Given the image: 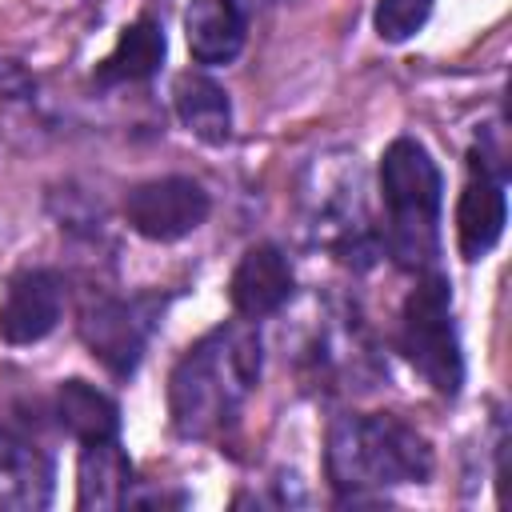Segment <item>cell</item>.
<instances>
[{
	"label": "cell",
	"mask_w": 512,
	"mask_h": 512,
	"mask_svg": "<svg viewBox=\"0 0 512 512\" xmlns=\"http://www.w3.org/2000/svg\"><path fill=\"white\" fill-rule=\"evenodd\" d=\"M504 220H508V200H504V188L492 180V176H472L468 188L460 192V204H456V244H460V256L464 260H480L496 248L500 232H504Z\"/></svg>",
	"instance_id": "8"
},
{
	"label": "cell",
	"mask_w": 512,
	"mask_h": 512,
	"mask_svg": "<svg viewBox=\"0 0 512 512\" xmlns=\"http://www.w3.org/2000/svg\"><path fill=\"white\" fill-rule=\"evenodd\" d=\"M260 376V340L252 328L232 324L204 336L176 364L168 384V408L180 436L216 432L252 392Z\"/></svg>",
	"instance_id": "1"
},
{
	"label": "cell",
	"mask_w": 512,
	"mask_h": 512,
	"mask_svg": "<svg viewBox=\"0 0 512 512\" xmlns=\"http://www.w3.org/2000/svg\"><path fill=\"white\" fill-rule=\"evenodd\" d=\"M432 0H376V32L388 44H400L424 28Z\"/></svg>",
	"instance_id": "16"
},
{
	"label": "cell",
	"mask_w": 512,
	"mask_h": 512,
	"mask_svg": "<svg viewBox=\"0 0 512 512\" xmlns=\"http://www.w3.org/2000/svg\"><path fill=\"white\" fill-rule=\"evenodd\" d=\"M56 416L64 424V432H72L80 444H92V440H112L116 428H120V412L116 404L84 384V380H64L56 388Z\"/></svg>",
	"instance_id": "13"
},
{
	"label": "cell",
	"mask_w": 512,
	"mask_h": 512,
	"mask_svg": "<svg viewBox=\"0 0 512 512\" xmlns=\"http://www.w3.org/2000/svg\"><path fill=\"white\" fill-rule=\"evenodd\" d=\"M164 60V32L156 20H136L120 32L116 48L100 64V80H148Z\"/></svg>",
	"instance_id": "14"
},
{
	"label": "cell",
	"mask_w": 512,
	"mask_h": 512,
	"mask_svg": "<svg viewBox=\"0 0 512 512\" xmlns=\"http://www.w3.org/2000/svg\"><path fill=\"white\" fill-rule=\"evenodd\" d=\"M48 496H52L48 460L32 444L0 432V512H32L44 508Z\"/></svg>",
	"instance_id": "9"
},
{
	"label": "cell",
	"mask_w": 512,
	"mask_h": 512,
	"mask_svg": "<svg viewBox=\"0 0 512 512\" xmlns=\"http://www.w3.org/2000/svg\"><path fill=\"white\" fill-rule=\"evenodd\" d=\"M328 472L340 488L420 484L432 472V452L396 416H344L328 436Z\"/></svg>",
	"instance_id": "2"
},
{
	"label": "cell",
	"mask_w": 512,
	"mask_h": 512,
	"mask_svg": "<svg viewBox=\"0 0 512 512\" xmlns=\"http://www.w3.org/2000/svg\"><path fill=\"white\" fill-rule=\"evenodd\" d=\"M380 196L388 208V248L400 264H420L436 252L440 168L424 144L400 136L380 156Z\"/></svg>",
	"instance_id": "3"
},
{
	"label": "cell",
	"mask_w": 512,
	"mask_h": 512,
	"mask_svg": "<svg viewBox=\"0 0 512 512\" xmlns=\"http://www.w3.org/2000/svg\"><path fill=\"white\" fill-rule=\"evenodd\" d=\"M288 296H292V268H288L284 252L272 244L248 248L232 272V284H228L232 308L248 320H260V316L276 312Z\"/></svg>",
	"instance_id": "7"
},
{
	"label": "cell",
	"mask_w": 512,
	"mask_h": 512,
	"mask_svg": "<svg viewBox=\"0 0 512 512\" xmlns=\"http://www.w3.org/2000/svg\"><path fill=\"white\" fill-rule=\"evenodd\" d=\"M76 480H80V492H76L80 508H120V504H128L132 464L124 456V448L116 444V436L84 444Z\"/></svg>",
	"instance_id": "12"
},
{
	"label": "cell",
	"mask_w": 512,
	"mask_h": 512,
	"mask_svg": "<svg viewBox=\"0 0 512 512\" xmlns=\"http://www.w3.org/2000/svg\"><path fill=\"white\" fill-rule=\"evenodd\" d=\"M228 4H232V8H236V12L244 16V20H248V16H252V12H256V8L264 4V0H228Z\"/></svg>",
	"instance_id": "17"
},
{
	"label": "cell",
	"mask_w": 512,
	"mask_h": 512,
	"mask_svg": "<svg viewBox=\"0 0 512 512\" xmlns=\"http://www.w3.org/2000/svg\"><path fill=\"white\" fill-rule=\"evenodd\" d=\"M400 344H404L408 364L440 396L460 392L464 360H460V340H456V328H452V300H448V280L444 276H424L412 288V296L404 300Z\"/></svg>",
	"instance_id": "4"
},
{
	"label": "cell",
	"mask_w": 512,
	"mask_h": 512,
	"mask_svg": "<svg viewBox=\"0 0 512 512\" xmlns=\"http://www.w3.org/2000/svg\"><path fill=\"white\" fill-rule=\"evenodd\" d=\"M172 100H176V116L180 124L204 140V144H224L232 136V104L224 96V88L216 80H208L204 72H184L176 76V88H172Z\"/></svg>",
	"instance_id": "11"
},
{
	"label": "cell",
	"mask_w": 512,
	"mask_h": 512,
	"mask_svg": "<svg viewBox=\"0 0 512 512\" xmlns=\"http://www.w3.org/2000/svg\"><path fill=\"white\" fill-rule=\"evenodd\" d=\"M208 212H212L208 192L188 176H160V180L136 184L124 196L128 224L144 240H156V244H168V240L196 232L208 220Z\"/></svg>",
	"instance_id": "5"
},
{
	"label": "cell",
	"mask_w": 512,
	"mask_h": 512,
	"mask_svg": "<svg viewBox=\"0 0 512 512\" xmlns=\"http://www.w3.org/2000/svg\"><path fill=\"white\" fill-rule=\"evenodd\" d=\"M60 280L44 268L20 272L8 280L0 300V340L8 344H36L44 340L60 320Z\"/></svg>",
	"instance_id": "6"
},
{
	"label": "cell",
	"mask_w": 512,
	"mask_h": 512,
	"mask_svg": "<svg viewBox=\"0 0 512 512\" xmlns=\"http://www.w3.org/2000/svg\"><path fill=\"white\" fill-rule=\"evenodd\" d=\"M248 20L228 0H192L184 8V36L188 52L200 64H228L244 48Z\"/></svg>",
	"instance_id": "10"
},
{
	"label": "cell",
	"mask_w": 512,
	"mask_h": 512,
	"mask_svg": "<svg viewBox=\"0 0 512 512\" xmlns=\"http://www.w3.org/2000/svg\"><path fill=\"white\" fill-rule=\"evenodd\" d=\"M84 340L112 372H128L140 360V332H136L128 308H120V304H96L84 316Z\"/></svg>",
	"instance_id": "15"
}]
</instances>
